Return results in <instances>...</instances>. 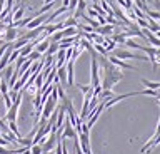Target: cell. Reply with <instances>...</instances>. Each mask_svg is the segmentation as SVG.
<instances>
[{"mask_svg":"<svg viewBox=\"0 0 160 154\" xmlns=\"http://www.w3.org/2000/svg\"><path fill=\"white\" fill-rule=\"evenodd\" d=\"M58 52V42H50V45L47 49V56H53V54H57Z\"/></svg>","mask_w":160,"mask_h":154,"instance_id":"e0dca14e","label":"cell"},{"mask_svg":"<svg viewBox=\"0 0 160 154\" xmlns=\"http://www.w3.org/2000/svg\"><path fill=\"white\" fill-rule=\"evenodd\" d=\"M67 64V50L65 49H58L57 52V57H55V67H63Z\"/></svg>","mask_w":160,"mask_h":154,"instance_id":"ba28073f","label":"cell"},{"mask_svg":"<svg viewBox=\"0 0 160 154\" xmlns=\"http://www.w3.org/2000/svg\"><path fill=\"white\" fill-rule=\"evenodd\" d=\"M40 146H42V152H43V154H47L48 151H52L53 146H57V134H55V132H50V134H48V139H47L43 144H40Z\"/></svg>","mask_w":160,"mask_h":154,"instance_id":"5b68a950","label":"cell"},{"mask_svg":"<svg viewBox=\"0 0 160 154\" xmlns=\"http://www.w3.org/2000/svg\"><path fill=\"white\" fill-rule=\"evenodd\" d=\"M33 49H35V47H33V44H32V42H28L27 45H23L22 49H18L20 57H28V56H30V52H32Z\"/></svg>","mask_w":160,"mask_h":154,"instance_id":"5bb4252c","label":"cell"},{"mask_svg":"<svg viewBox=\"0 0 160 154\" xmlns=\"http://www.w3.org/2000/svg\"><path fill=\"white\" fill-rule=\"evenodd\" d=\"M18 109H20V106H15V104H13V106L7 111V116L3 117V121H5V122L15 121V119H17V114H18Z\"/></svg>","mask_w":160,"mask_h":154,"instance_id":"9c48e42d","label":"cell"},{"mask_svg":"<svg viewBox=\"0 0 160 154\" xmlns=\"http://www.w3.org/2000/svg\"><path fill=\"white\" fill-rule=\"evenodd\" d=\"M43 81H45V77L42 76V74H38V76L35 77V82H33V84H35V87L38 89L37 92H40V89H42V86H43Z\"/></svg>","mask_w":160,"mask_h":154,"instance_id":"ac0fdd59","label":"cell"},{"mask_svg":"<svg viewBox=\"0 0 160 154\" xmlns=\"http://www.w3.org/2000/svg\"><path fill=\"white\" fill-rule=\"evenodd\" d=\"M93 49H95V50H97V52L100 54V56H103V57L108 54L107 50H105V47L102 45V44H93Z\"/></svg>","mask_w":160,"mask_h":154,"instance_id":"7402d4cb","label":"cell"},{"mask_svg":"<svg viewBox=\"0 0 160 154\" xmlns=\"http://www.w3.org/2000/svg\"><path fill=\"white\" fill-rule=\"evenodd\" d=\"M57 79L60 81V79H62V81H67V74H65V67H58L57 69Z\"/></svg>","mask_w":160,"mask_h":154,"instance_id":"603a6c76","label":"cell"},{"mask_svg":"<svg viewBox=\"0 0 160 154\" xmlns=\"http://www.w3.org/2000/svg\"><path fill=\"white\" fill-rule=\"evenodd\" d=\"M113 32V25H110V24H105V25H100L98 29H95V34H100V35H110V34Z\"/></svg>","mask_w":160,"mask_h":154,"instance_id":"30bf717a","label":"cell"},{"mask_svg":"<svg viewBox=\"0 0 160 154\" xmlns=\"http://www.w3.org/2000/svg\"><path fill=\"white\" fill-rule=\"evenodd\" d=\"M7 126H8V131L10 132H12L13 134V136L15 137H22V136H20V132H18V127H17V124H15V121H10V122H7Z\"/></svg>","mask_w":160,"mask_h":154,"instance_id":"9a60e30c","label":"cell"},{"mask_svg":"<svg viewBox=\"0 0 160 154\" xmlns=\"http://www.w3.org/2000/svg\"><path fill=\"white\" fill-rule=\"evenodd\" d=\"M107 59H108V62L112 64V66H115V67H118V69H128V71H135V67H133V66H130V64H127V62H123V61H120V59H117V57H113V56H108Z\"/></svg>","mask_w":160,"mask_h":154,"instance_id":"52a82bcc","label":"cell"},{"mask_svg":"<svg viewBox=\"0 0 160 154\" xmlns=\"http://www.w3.org/2000/svg\"><path fill=\"white\" fill-rule=\"evenodd\" d=\"M40 57H42V54H38V52L33 49V50L30 52V56H28L27 59H30V61H37V59H40Z\"/></svg>","mask_w":160,"mask_h":154,"instance_id":"4316f807","label":"cell"},{"mask_svg":"<svg viewBox=\"0 0 160 154\" xmlns=\"http://www.w3.org/2000/svg\"><path fill=\"white\" fill-rule=\"evenodd\" d=\"M100 2V0H92V3H98Z\"/></svg>","mask_w":160,"mask_h":154,"instance_id":"d6a6232c","label":"cell"},{"mask_svg":"<svg viewBox=\"0 0 160 154\" xmlns=\"http://www.w3.org/2000/svg\"><path fill=\"white\" fill-rule=\"evenodd\" d=\"M155 37H157V39H160V30H158L157 34H155Z\"/></svg>","mask_w":160,"mask_h":154,"instance_id":"4dcf8cb0","label":"cell"},{"mask_svg":"<svg viewBox=\"0 0 160 154\" xmlns=\"http://www.w3.org/2000/svg\"><path fill=\"white\" fill-rule=\"evenodd\" d=\"M145 2H147V3H152V2H153V0H145Z\"/></svg>","mask_w":160,"mask_h":154,"instance_id":"836d02e7","label":"cell"},{"mask_svg":"<svg viewBox=\"0 0 160 154\" xmlns=\"http://www.w3.org/2000/svg\"><path fill=\"white\" fill-rule=\"evenodd\" d=\"M88 17H92V19H97V17H98V13L95 12L92 7H88Z\"/></svg>","mask_w":160,"mask_h":154,"instance_id":"f1b7e54d","label":"cell"},{"mask_svg":"<svg viewBox=\"0 0 160 154\" xmlns=\"http://www.w3.org/2000/svg\"><path fill=\"white\" fill-rule=\"evenodd\" d=\"M78 34V29L77 27H65V29H62L60 30V35H62V39H65V37H75Z\"/></svg>","mask_w":160,"mask_h":154,"instance_id":"8fae6325","label":"cell"},{"mask_svg":"<svg viewBox=\"0 0 160 154\" xmlns=\"http://www.w3.org/2000/svg\"><path fill=\"white\" fill-rule=\"evenodd\" d=\"M18 29L17 27H7V30H5L3 34V42H7V44H12L15 42L18 39Z\"/></svg>","mask_w":160,"mask_h":154,"instance_id":"8992f818","label":"cell"},{"mask_svg":"<svg viewBox=\"0 0 160 154\" xmlns=\"http://www.w3.org/2000/svg\"><path fill=\"white\" fill-rule=\"evenodd\" d=\"M92 54V66H90V86L92 87H97L100 86V67H98V56L95 54V50L92 49L90 50Z\"/></svg>","mask_w":160,"mask_h":154,"instance_id":"7a4b0ae2","label":"cell"},{"mask_svg":"<svg viewBox=\"0 0 160 154\" xmlns=\"http://www.w3.org/2000/svg\"><path fill=\"white\" fill-rule=\"evenodd\" d=\"M137 24L140 29H148V19H137Z\"/></svg>","mask_w":160,"mask_h":154,"instance_id":"484cf974","label":"cell"},{"mask_svg":"<svg viewBox=\"0 0 160 154\" xmlns=\"http://www.w3.org/2000/svg\"><path fill=\"white\" fill-rule=\"evenodd\" d=\"M27 2H28V0H25V3H27Z\"/></svg>","mask_w":160,"mask_h":154,"instance_id":"d590c367","label":"cell"},{"mask_svg":"<svg viewBox=\"0 0 160 154\" xmlns=\"http://www.w3.org/2000/svg\"><path fill=\"white\" fill-rule=\"evenodd\" d=\"M30 154H43L42 152V146H40V144H33V146H30Z\"/></svg>","mask_w":160,"mask_h":154,"instance_id":"cb8c5ba5","label":"cell"},{"mask_svg":"<svg viewBox=\"0 0 160 154\" xmlns=\"http://www.w3.org/2000/svg\"><path fill=\"white\" fill-rule=\"evenodd\" d=\"M113 57L120 59V61H125V59H135V61H148V57H143V56H137V54L130 52V50H125V49H117L113 52Z\"/></svg>","mask_w":160,"mask_h":154,"instance_id":"3957f363","label":"cell"},{"mask_svg":"<svg viewBox=\"0 0 160 154\" xmlns=\"http://www.w3.org/2000/svg\"><path fill=\"white\" fill-rule=\"evenodd\" d=\"M3 7H5V0H0V13H2Z\"/></svg>","mask_w":160,"mask_h":154,"instance_id":"f546056e","label":"cell"},{"mask_svg":"<svg viewBox=\"0 0 160 154\" xmlns=\"http://www.w3.org/2000/svg\"><path fill=\"white\" fill-rule=\"evenodd\" d=\"M112 40L115 42V44H125V40H127V37H125V34L123 32H120V34H113L112 37Z\"/></svg>","mask_w":160,"mask_h":154,"instance_id":"2e32d148","label":"cell"},{"mask_svg":"<svg viewBox=\"0 0 160 154\" xmlns=\"http://www.w3.org/2000/svg\"><path fill=\"white\" fill-rule=\"evenodd\" d=\"M48 45H50V40H48V37H47V39H43L40 44L35 45V50H37L38 54H45V52H47V49H48Z\"/></svg>","mask_w":160,"mask_h":154,"instance_id":"4fadbf2b","label":"cell"},{"mask_svg":"<svg viewBox=\"0 0 160 154\" xmlns=\"http://www.w3.org/2000/svg\"><path fill=\"white\" fill-rule=\"evenodd\" d=\"M125 45L127 47H130V49H142V45H140V44H137L135 40H132V39H127V40H125Z\"/></svg>","mask_w":160,"mask_h":154,"instance_id":"44dd1931","label":"cell"},{"mask_svg":"<svg viewBox=\"0 0 160 154\" xmlns=\"http://www.w3.org/2000/svg\"><path fill=\"white\" fill-rule=\"evenodd\" d=\"M57 107V102L53 101L52 97H48L47 101L43 102V109H42V119H45V121H48L50 114L53 112V109Z\"/></svg>","mask_w":160,"mask_h":154,"instance_id":"277c9868","label":"cell"},{"mask_svg":"<svg viewBox=\"0 0 160 154\" xmlns=\"http://www.w3.org/2000/svg\"><path fill=\"white\" fill-rule=\"evenodd\" d=\"M77 24H78V22H77V19H73L72 15H70L67 20L63 22V29H65V27H77Z\"/></svg>","mask_w":160,"mask_h":154,"instance_id":"d6986e66","label":"cell"},{"mask_svg":"<svg viewBox=\"0 0 160 154\" xmlns=\"http://www.w3.org/2000/svg\"><path fill=\"white\" fill-rule=\"evenodd\" d=\"M0 92H2V96H5V94H8V84L3 81H0Z\"/></svg>","mask_w":160,"mask_h":154,"instance_id":"d4e9b609","label":"cell"},{"mask_svg":"<svg viewBox=\"0 0 160 154\" xmlns=\"http://www.w3.org/2000/svg\"><path fill=\"white\" fill-rule=\"evenodd\" d=\"M77 3H78V0H70V2H68V12H75Z\"/></svg>","mask_w":160,"mask_h":154,"instance_id":"83f0119b","label":"cell"},{"mask_svg":"<svg viewBox=\"0 0 160 154\" xmlns=\"http://www.w3.org/2000/svg\"><path fill=\"white\" fill-rule=\"evenodd\" d=\"M97 59L100 61V66H102L100 67V77H102L100 79V86H102V89H105V91H112V87L115 86V84L122 81L123 74L118 67L112 66L107 57L100 56Z\"/></svg>","mask_w":160,"mask_h":154,"instance_id":"6da1fadb","label":"cell"},{"mask_svg":"<svg viewBox=\"0 0 160 154\" xmlns=\"http://www.w3.org/2000/svg\"><path fill=\"white\" fill-rule=\"evenodd\" d=\"M53 2V0H45V3H52Z\"/></svg>","mask_w":160,"mask_h":154,"instance_id":"1f68e13d","label":"cell"},{"mask_svg":"<svg viewBox=\"0 0 160 154\" xmlns=\"http://www.w3.org/2000/svg\"><path fill=\"white\" fill-rule=\"evenodd\" d=\"M67 84L70 87L73 86V62L72 61L67 62Z\"/></svg>","mask_w":160,"mask_h":154,"instance_id":"7c38bea8","label":"cell"},{"mask_svg":"<svg viewBox=\"0 0 160 154\" xmlns=\"http://www.w3.org/2000/svg\"><path fill=\"white\" fill-rule=\"evenodd\" d=\"M47 154H55V152H52V151H48V152H47Z\"/></svg>","mask_w":160,"mask_h":154,"instance_id":"e575fe53","label":"cell"},{"mask_svg":"<svg viewBox=\"0 0 160 154\" xmlns=\"http://www.w3.org/2000/svg\"><path fill=\"white\" fill-rule=\"evenodd\" d=\"M30 66H32V61H30V59H25V62L22 64V67L18 69V76H20V74H23L25 71H28Z\"/></svg>","mask_w":160,"mask_h":154,"instance_id":"ffe728a7","label":"cell"}]
</instances>
